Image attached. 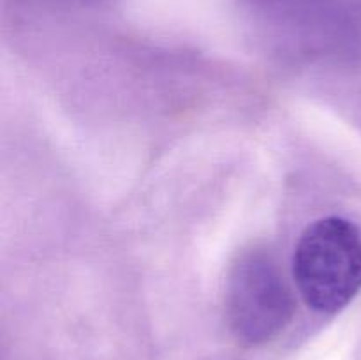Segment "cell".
Returning a JSON list of instances; mask_svg holds the SVG:
<instances>
[{
    "label": "cell",
    "instance_id": "6da1fadb",
    "mask_svg": "<svg viewBox=\"0 0 361 360\" xmlns=\"http://www.w3.org/2000/svg\"><path fill=\"white\" fill-rule=\"evenodd\" d=\"M293 277L309 307L335 314L361 292V232L345 217L330 215L305 228L295 247Z\"/></svg>",
    "mask_w": 361,
    "mask_h": 360
},
{
    "label": "cell",
    "instance_id": "7a4b0ae2",
    "mask_svg": "<svg viewBox=\"0 0 361 360\" xmlns=\"http://www.w3.org/2000/svg\"><path fill=\"white\" fill-rule=\"evenodd\" d=\"M295 314V295L275 258L249 249L233 261L226 282V318L242 344L257 346L277 337Z\"/></svg>",
    "mask_w": 361,
    "mask_h": 360
},
{
    "label": "cell",
    "instance_id": "3957f363",
    "mask_svg": "<svg viewBox=\"0 0 361 360\" xmlns=\"http://www.w3.org/2000/svg\"><path fill=\"white\" fill-rule=\"evenodd\" d=\"M92 2H94V0H92Z\"/></svg>",
    "mask_w": 361,
    "mask_h": 360
}]
</instances>
